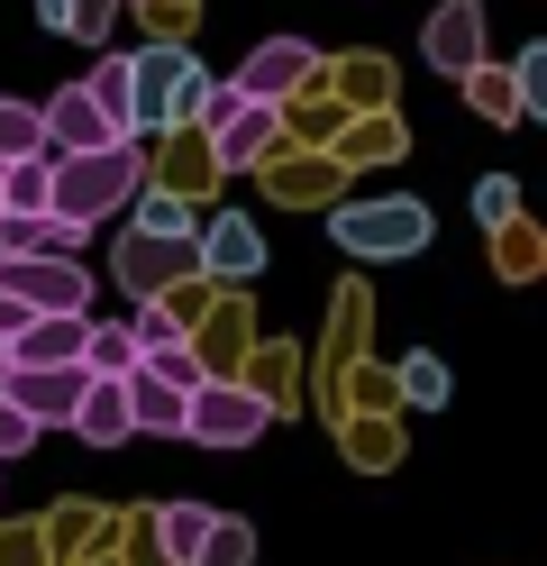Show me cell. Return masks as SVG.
Returning a JSON list of instances; mask_svg holds the SVG:
<instances>
[{
    "instance_id": "28",
    "label": "cell",
    "mask_w": 547,
    "mask_h": 566,
    "mask_svg": "<svg viewBox=\"0 0 547 566\" xmlns=\"http://www.w3.org/2000/svg\"><path fill=\"white\" fill-rule=\"evenodd\" d=\"M19 329V293H10V283H0V338H10Z\"/></svg>"
},
{
    "instance_id": "13",
    "label": "cell",
    "mask_w": 547,
    "mask_h": 566,
    "mask_svg": "<svg viewBox=\"0 0 547 566\" xmlns=\"http://www.w3.org/2000/svg\"><path fill=\"white\" fill-rule=\"evenodd\" d=\"M36 137H46V147H101L109 119L92 111V92H83V83H64L55 101H36Z\"/></svg>"
},
{
    "instance_id": "26",
    "label": "cell",
    "mask_w": 547,
    "mask_h": 566,
    "mask_svg": "<svg viewBox=\"0 0 547 566\" xmlns=\"http://www.w3.org/2000/svg\"><path fill=\"white\" fill-rule=\"evenodd\" d=\"M28 448H36V420H28L10 394H0V467H10V457H28Z\"/></svg>"
},
{
    "instance_id": "27",
    "label": "cell",
    "mask_w": 547,
    "mask_h": 566,
    "mask_svg": "<svg viewBox=\"0 0 547 566\" xmlns=\"http://www.w3.org/2000/svg\"><path fill=\"white\" fill-rule=\"evenodd\" d=\"M465 83H474V101H484L493 119H520V92H511V74H484V64H474Z\"/></svg>"
},
{
    "instance_id": "23",
    "label": "cell",
    "mask_w": 547,
    "mask_h": 566,
    "mask_svg": "<svg viewBox=\"0 0 547 566\" xmlns=\"http://www.w3.org/2000/svg\"><path fill=\"white\" fill-rule=\"evenodd\" d=\"M511 92H520V119H538V111H547V46H529L520 64H511Z\"/></svg>"
},
{
    "instance_id": "6",
    "label": "cell",
    "mask_w": 547,
    "mask_h": 566,
    "mask_svg": "<svg viewBox=\"0 0 547 566\" xmlns=\"http://www.w3.org/2000/svg\"><path fill=\"white\" fill-rule=\"evenodd\" d=\"M201 137H210V165H219V174H246V165H265V156L283 147V101H255V92H246L238 111L210 119Z\"/></svg>"
},
{
    "instance_id": "9",
    "label": "cell",
    "mask_w": 547,
    "mask_h": 566,
    "mask_svg": "<svg viewBox=\"0 0 547 566\" xmlns=\"http://www.w3.org/2000/svg\"><path fill=\"white\" fill-rule=\"evenodd\" d=\"M192 274V238H156V229H128L119 238V283L146 302V293H173Z\"/></svg>"
},
{
    "instance_id": "22",
    "label": "cell",
    "mask_w": 547,
    "mask_h": 566,
    "mask_svg": "<svg viewBox=\"0 0 547 566\" xmlns=\"http://www.w3.org/2000/svg\"><path fill=\"white\" fill-rule=\"evenodd\" d=\"M128 338H137V347H165V338H182V311H173L165 293H146V311L128 321Z\"/></svg>"
},
{
    "instance_id": "12",
    "label": "cell",
    "mask_w": 547,
    "mask_h": 566,
    "mask_svg": "<svg viewBox=\"0 0 547 566\" xmlns=\"http://www.w3.org/2000/svg\"><path fill=\"white\" fill-rule=\"evenodd\" d=\"M64 430L92 439V448H119V439H128V384H119V375H83V394H73V411H64Z\"/></svg>"
},
{
    "instance_id": "17",
    "label": "cell",
    "mask_w": 547,
    "mask_h": 566,
    "mask_svg": "<svg viewBox=\"0 0 547 566\" xmlns=\"http://www.w3.org/2000/svg\"><path fill=\"white\" fill-rule=\"evenodd\" d=\"M73 366L83 375H128L137 366V338L119 321H83V347H73Z\"/></svg>"
},
{
    "instance_id": "15",
    "label": "cell",
    "mask_w": 547,
    "mask_h": 566,
    "mask_svg": "<svg viewBox=\"0 0 547 566\" xmlns=\"http://www.w3.org/2000/svg\"><path fill=\"white\" fill-rule=\"evenodd\" d=\"M83 92H92V111L109 119V137H137V83H128V55H101L92 74H83Z\"/></svg>"
},
{
    "instance_id": "20",
    "label": "cell",
    "mask_w": 547,
    "mask_h": 566,
    "mask_svg": "<svg viewBox=\"0 0 547 566\" xmlns=\"http://www.w3.org/2000/svg\"><path fill=\"white\" fill-rule=\"evenodd\" d=\"M401 402H411V411H438V402H448V366H438L429 347L401 357Z\"/></svg>"
},
{
    "instance_id": "7",
    "label": "cell",
    "mask_w": 547,
    "mask_h": 566,
    "mask_svg": "<svg viewBox=\"0 0 547 566\" xmlns=\"http://www.w3.org/2000/svg\"><path fill=\"white\" fill-rule=\"evenodd\" d=\"M0 283L19 293V311H92L83 256H0Z\"/></svg>"
},
{
    "instance_id": "3",
    "label": "cell",
    "mask_w": 547,
    "mask_h": 566,
    "mask_svg": "<svg viewBox=\"0 0 547 566\" xmlns=\"http://www.w3.org/2000/svg\"><path fill=\"white\" fill-rule=\"evenodd\" d=\"M274 430V402L255 394V384H229V375H201L192 402H182V439L201 448H255Z\"/></svg>"
},
{
    "instance_id": "4",
    "label": "cell",
    "mask_w": 547,
    "mask_h": 566,
    "mask_svg": "<svg viewBox=\"0 0 547 566\" xmlns=\"http://www.w3.org/2000/svg\"><path fill=\"white\" fill-rule=\"evenodd\" d=\"M128 83H137V137L146 128H182L192 119V101H201V55L192 46H146V55H128Z\"/></svg>"
},
{
    "instance_id": "2",
    "label": "cell",
    "mask_w": 547,
    "mask_h": 566,
    "mask_svg": "<svg viewBox=\"0 0 547 566\" xmlns=\"http://www.w3.org/2000/svg\"><path fill=\"white\" fill-rule=\"evenodd\" d=\"M429 229H438V220H429L411 192H383V201H347V210H328V238H338L347 256H365V265H383V256H420Z\"/></svg>"
},
{
    "instance_id": "19",
    "label": "cell",
    "mask_w": 547,
    "mask_h": 566,
    "mask_svg": "<svg viewBox=\"0 0 547 566\" xmlns=\"http://www.w3.org/2000/svg\"><path fill=\"white\" fill-rule=\"evenodd\" d=\"M192 566H255V530H246V521H229V512H210L201 557H192Z\"/></svg>"
},
{
    "instance_id": "29",
    "label": "cell",
    "mask_w": 547,
    "mask_h": 566,
    "mask_svg": "<svg viewBox=\"0 0 547 566\" xmlns=\"http://www.w3.org/2000/svg\"><path fill=\"white\" fill-rule=\"evenodd\" d=\"M0 375H10V338H0Z\"/></svg>"
},
{
    "instance_id": "25",
    "label": "cell",
    "mask_w": 547,
    "mask_h": 566,
    "mask_svg": "<svg viewBox=\"0 0 547 566\" xmlns=\"http://www.w3.org/2000/svg\"><path fill=\"white\" fill-rule=\"evenodd\" d=\"M511 210H520V184H511V174H484V184H474V220H484V229H502Z\"/></svg>"
},
{
    "instance_id": "24",
    "label": "cell",
    "mask_w": 547,
    "mask_h": 566,
    "mask_svg": "<svg viewBox=\"0 0 547 566\" xmlns=\"http://www.w3.org/2000/svg\"><path fill=\"white\" fill-rule=\"evenodd\" d=\"M28 147H46L36 137V101H0V156H28Z\"/></svg>"
},
{
    "instance_id": "1",
    "label": "cell",
    "mask_w": 547,
    "mask_h": 566,
    "mask_svg": "<svg viewBox=\"0 0 547 566\" xmlns=\"http://www.w3.org/2000/svg\"><path fill=\"white\" fill-rule=\"evenodd\" d=\"M146 184V147L137 137H101V147H55V174H46V210H64V220L101 229L109 210H128Z\"/></svg>"
},
{
    "instance_id": "14",
    "label": "cell",
    "mask_w": 547,
    "mask_h": 566,
    "mask_svg": "<svg viewBox=\"0 0 547 566\" xmlns=\"http://www.w3.org/2000/svg\"><path fill=\"white\" fill-rule=\"evenodd\" d=\"M128 384V430H165V439H182V384H165V375H146V366H128L119 375Z\"/></svg>"
},
{
    "instance_id": "16",
    "label": "cell",
    "mask_w": 547,
    "mask_h": 566,
    "mask_svg": "<svg viewBox=\"0 0 547 566\" xmlns=\"http://www.w3.org/2000/svg\"><path fill=\"white\" fill-rule=\"evenodd\" d=\"M201 530H210V503H192V493H182V503H165V512H156L165 566H192V557H201Z\"/></svg>"
},
{
    "instance_id": "18",
    "label": "cell",
    "mask_w": 547,
    "mask_h": 566,
    "mask_svg": "<svg viewBox=\"0 0 547 566\" xmlns=\"http://www.w3.org/2000/svg\"><path fill=\"white\" fill-rule=\"evenodd\" d=\"M128 210H137V229H156V238H192V229H201V210L182 201V192H156V184H137Z\"/></svg>"
},
{
    "instance_id": "10",
    "label": "cell",
    "mask_w": 547,
    "mask_h": 566,
    "mask_svg": "<svg viewBox=\"0 0 547 566\" xmlns=\"http://www.w3.org/2000/svg\"><path fill=\"white\" fill-rule=\"evenodd\" d=\"M311 64H319V55H311L302 38H265V46H255L229 83H238V92H255V101H292V92L311 83Z\"/></svg>"
},
{
    "instance_id": "8",
    "label": "cell",
    "mask_w": 547,
    "mask_h": 566,
    "mask_svg": "<svg viewBox=\"0 0 547 566\" xmlns=\"http://www.w3.org/2000/svg\"><path fill=\"white\" fill-rule=\"evenodd\" d=\"M420 55H429L448 83H465L474 64H484V0H438L429 28H420Z\"/></svg>"
},
{
    "instance_id": "5",
    "label": "cell",
    "mask_w": 547,
    "mask_h": 566,
    "mask_svg": "<svg viewBox=\"0 0 547 566\" xmlns=\"http://www.w3.org/2000/svg\"><path fill=\"white\" fill-rule=\"evenodd\" d=\"M192 274H210V283H255L265 274V238H255L246 210H210L192 229Z\"/></svg>"
},
{
    "instance_id": "21",
    "label": "cell",
    "mask_w": 547,
    "mask_h": 566,
    "mask_svg": "<svg viewBox=\"0 0 547 566\" xmlns=\"http://www.w3.org/2000/svg\"><path fill=\"white\" fill-rule=\"evenodd\" d=\"M137 366H146V375H165V384H182V394H192V384L210 375V366L192 357V338H165V347H137Z\"/></svg>"
},
{
    "instance_id": "11",
    "label": "cell",
    "mask_w": 547,
    "mask_h": 566,
    "mask_svg": "<svg viewBox=\"0 0 547 566\" xmlns=\"http://www.w3.org/2000/svg\"><path fill=\"white\" fill-rule=\"evenodd\" d=\"M83 220L64 210H0V256H83Z\"/></svg>"
}]
</instances>
